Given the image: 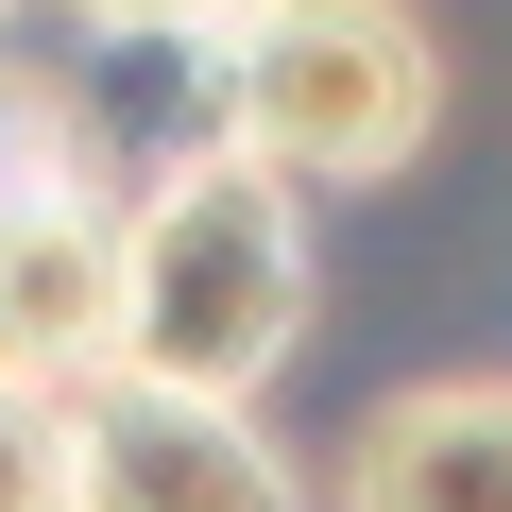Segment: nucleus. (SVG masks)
<instances>
[{"mask_svg":"<svg viewBox=\"0 0 512 512\" xmlns=\"http://www.w3.org/2000/svg\"><path fill=\"white\" fill-rule=\"evenodd\" d=\"M342 512H512V376H427L342 444Z\"/></svg>","mask_w":512,"mask_h":512,"instance_id":"39448f33","label":"nucleus"},{"mask_svg":"<svg viewBox=\"0 0 512 512\" xmlns=\"http://www.w3.org/2000/svg\"><path fill=\"white\" fill-rule=\"evenodd\" d=\"M205 52H222V137H256L274 171L376 188L444 120V52H427L410 0H239Z\"/></svg>","mask_w":512,"mask_h":512,"instance_id":"f03ea898","label":"nucleus"},{"mask_svg":"<svg viewBox=\"0 0 512 512\" xmlns=\"http://www.w3.org/2000/svg\"><path fill=\"white\" fill-rule=\"evenodd\" d=\"M120 308H137V205L52 188V205L0 222V376L103 393V376H120Z\"/></svg>","mask_w":512,"mask_h":512,"instance_id":"7ed1b4c3","label":"nucleus"},{"mask_svg":"<svg viewBox=\"0 0 512 512\" xmlns=\"http://www.w3.org/2000/svg\"><path fill=\"white\" fill-rule=\"evenodd\" d=\"M86 512H308V478L239 427V393L103 376L86 393Z\"/></svg>","mask_w":512,"mask_h":512,"instance_id":"20e7f679","label":"nucleus"},{"mask_svg":"<svg viewBox=\"0 0 512 512\" xmlns=\"http://www.w3.org/2000/svg\"><path fill=\"white\" fill-rule=\"evenodd\" d=\"M52 188H103V171H86V103H69L52 69H0V222L52 205Z\"/></svg>","mask_w":512,"mask_h":512,"instance_id":"423d86ee","label":"nucleus"},{"mask_svg":"<svg viewBox=\"0 0 512 512\" xmlns=\"http://www.w3.org/2000/svg\"><path fill=\"white\" fill-rule=\"evenodd\" d=\"M0 35H18V0H0Z\"/></svg>","mask_w":512,"mask_h":512,"instance_id":"1a4fd4ad","label":"nucleus"},{"mask_svg":"<svg viewBox=\"0 0 512 512\" xmlns=\"http://www.w3.org/2000/svg\"><path fill=\"white\" fill-rule=\"evenodd\" d=\"M0 512H86V393L0 376Z\"/></svg>","mask_w":512,"mask_h":512,"instance_id":"0eeeda50","label":"nucleus"},{"mask_svg":"<svg viewBox=\"0 0 512 512\" xmlns=\"http://www.w3.org/2000/svg\"><path fill=\"white\" fill-rule=\"evenodd\" d=\"M308 171H274L256 137L222 154H171L137 188V308H120V376H171V393H239L291 376L308 342Z\"/></svg>","mask_w":512,"mask_h":512,"instance_id":"f257e3e1","label":"nucleus"},{"mask_svg":"<svg viewBox=\"0 0 512 512\" xmlns=\"http://www.w3.org/2000/svg\"><path fill=\"white\" fill-rule=\"evenodd\" d=\"M69 18H103V35H222L239 0H69Z\"/></svg>","mask_w":512,"mask_h":512,"instance_id":"6e6552de","label":"nucleus"}]
</instances>
